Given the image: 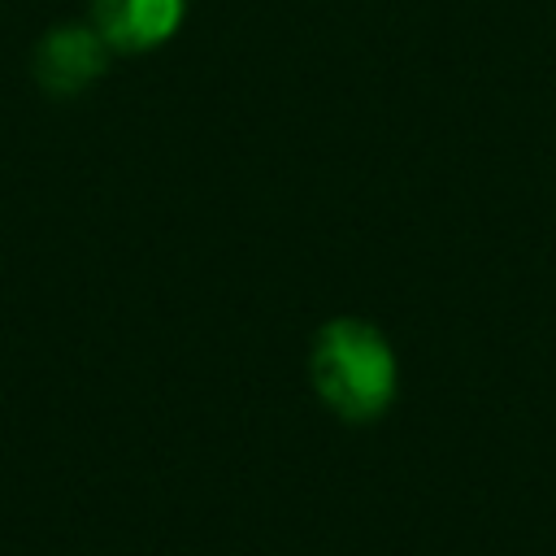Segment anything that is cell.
I'll list each match as a JSON object with an SVG mask.
<instances>
[{
	"label": "cell",
	"instance_id": "3",
	"mask_svg": "<svg viewBox=\"0 0 556 556\" xmlns=\"http://www.w3.org/2000/svg\"><path fill=\"white\" fill-rule=\"evenodd\" d=\"M187 0H91V26L109 52H152L178 35Z\"/></svg>",
	"mask_w": 556,
	"mask_h": 556
},
{
	"label": "cell",
	"instance_id": "1",
	"mask_svg": "<svg viewBox=\"0 0 556 556\" xmlns=\"http://www.w3.org/2000/svg\"><path fill=\"white\" fill-rule=\"evenodd\" d=\"M308 378L321 404L343 421H374L391 408L400 365L387 334L361 317H334L317 330L308 352Z\"/></svg>",
	"mask_w": 556,
	"mask_h": 556
},
{
	"label": "cell",
	"instance_id": "2",
	"mask_svg": "<svg viewBox=\"0 0 556 556\" xmlns=\"http://www.w3.org/2000/svg\"><path fill=\"white\" fill-rule=\"evenodd\" d=\"M109 65V43L96 26H56L35 48V78L48 96L87 91Z\"/></svg>",
	"mask_w": 556,
	"mask_h": 556
}]
</instances>
